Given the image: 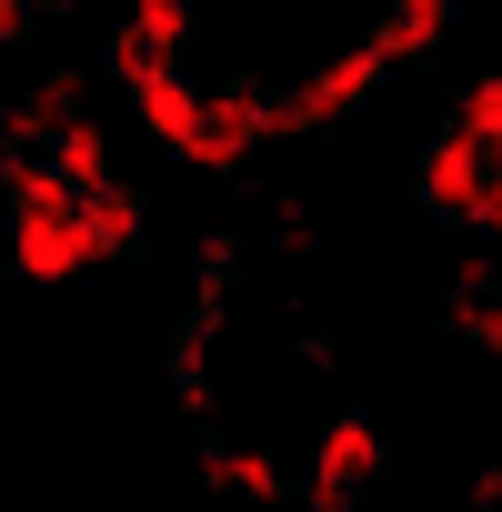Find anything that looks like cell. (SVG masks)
<instances>
[{"mask_svg": "<svg viewBox=\"0 0 502 512\" xmlns=\"http://www.w3.org/2000/svg\"><path fill=\"white\" fill-rule=\"evenodd\" d=\"M382 472H392V442L372 432V412H332L322 442H312V482H292V502L302 512H352V502L382 492Z\"/></svg>", "mask_w": 502, "mask_h": 512, "instance_id": "2", "label": "cell"}, {"mask_svg": "<svg viewBox=\"0 0 502 512\" xmlns=\"http://www.w3.org/2000/svg\"><path fill=\"white\" fill-rule=\"evenodd\" d=\"M151 71H161V51H151L131 21H111V31H101V81H111V91H131V81H151Z\"/></svg>", "mask_w": 502, "mask_h": 512, "instance_id": "6", "label": "cell"}, {"mask_svg": "<svg viewBox=\"0 0 502 512\" xmlns=\"http://www.w3.org/2000/svg\"><path fill=\"white\" fill-rule=\"evenodd\" d=\"M51 31V0H0V51H41Z\"/></svg>", "mask_w": 502, "mask_h": 512, "instance_id": "8", "label": "cell"}, {"mask_svg": "<svg viewBox=\"0 0 502 512\" xmlns=\"http://www.w3.org/2000/svg\"><path fill=\"white\" fill-rule=\"evenodd\" d=\"M131 121H141V131H151V141L181 161V141L201 131V81H191L181 61H161L151 81H131Z\"/></svg>", "mask_w": 502, "mask_h": 512, "instance_id": "4", "label": "cell"}, {"mask_svg": "<svg viewBox=\"0 0 502 512\" xmlns=\"http://www.w3.org/2000/svg\"><path fill=\"white\" fill-rule=\"evenodd\" d=\"M412 201H422L442 231H482L492 201H502V151L472 141L462 121H432V141L412 151Z\"/></svg>", "mask_w": 502, "mask_h": 512, "instance_id": "1", "label": "cell"}, {"mask_svg": "<svg viewBox=\"0 0 502 512\" xmlns=\"http://www.w3.org/2000/svg\"><path fill=\"white\" fill-rule=\"evenodd\" d=\"M442 121H462L472 141H492V151H502V71H482V81H472V91H462Z\"/></svg>", "mask_w": 502, "mask_h": 512, "instance_id": "7", "label": "cell"}, {"mask_svg": "<svg viewBox=\"0 0 502 512\" xmlns=\"http://www.w3.org/2000/svg\"><path fill=\"white\" fill-rule=\"evenodd\" d=\"M51 181H61V191H111V131H101V121H71V131L51 141Z\"/></svg>", "mask_w": 502, "mask_h": 512, "instance_id": "5", "label": "cell"}, {"mask_svg": "<svg viewBox=\"0 0 502 512\" xmlns=\"http://www.w3.org/2000/svg\"><path fill=\"white\" fill-rule=\"evenodd\" d=\"M262 141H272V91L262 81H221V91H201V131L181 141V171L231 181V171H251Z\"/></svg>", "mask_w": 502, "mask_h": 512, "instance_id": "3", "label": "cell"}]
</instances>
